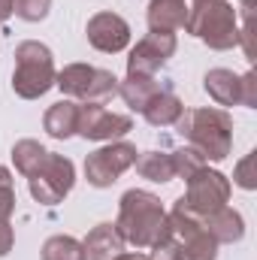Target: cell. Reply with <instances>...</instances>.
I'll use <instances>...</instances> for the list:
<instances>
[{
  "label": "cell",
  "mask_w": 257,
  "mask_h": 260,
  "mask_svg": "<svg viewBox=\"0 0 257 260\" xmlns=\"http://www.w3.org/2000/svg\"><path fill=\"white\" fill-rule=\"evenodd\" d=\"M12 15V0H0V24Z\"/></svg>",
  "instance_id": "obj_29"
},
{
  "label": "cell",
  "mask_w": 257,
  "mask_h": 260,
  "mask_svg": "<svg viewBox=\"0 0 257 260\" xmlns=\"http://www.w3.org/2000/svg\"><path fill=\"white\" fill-rule=\"evenodd\" d=\"M185 18H188V0H151L145 12L148 30L157 34H176L179 27H185Z\"/></svg>",
  "instance_id": "obj_13"
},
{
  "label": "cell",
  "mask_w": 257,
  "mask_h": 260,
  "mask_svg": "<svg viewBox=\"0 0 257 260\" xmlns=\"http://www.w3.org/2000/svg\"><path fill=\"white\" fill-rule=\"evenodd\" d=\"M145 260H182V245H179V239L173 236V227L151 245V254Z\"/></svg>",
  "instance_id": "obj_24"
},
{
  "label": "cell",
  "mask_w": 257,
  "mask_h": 260,
  "mask_svg": "<svg viewBox=\"0 0 257 260\" xmlns=\"http://www.w3.org/2000/svg\"><path fill=\"white\" fill-rule=\"evenodd\" d=\"M173 154V167H176V179H191L197 170H203L209 160L197 151V148H191V145H185V148H179V151H170Z\"/></svg>",
  "instance_id": "obj_22"
},
{
  "label": "cell",
  "mask_w": 257,
  "mask_h": 260,
  "mask_svg": "<svg viewBox=\"0 0 257 260\" xmlns=\"http://www.w3.org/2000/svg\"><path fill=\"white\" fill-rule=\"evenodd\" d=\"M182 112H185V103H182L170 88H160V91L148 100V106L142 109V118H145L151 127H170V124H176V121L182 118Z\"/></svg>",
  "instance_id": "obj_17"
},
{
  "label": "cell",
  "mask_w": 257,
  "mask_h": 260,
  "mask_svg": "<svg viewBox=\"0 0 257 260\" xmlns=\"http://www.w3.org/2000/svg\"><path fill=\"white\" fill-rule=\"evenodd\" d=\"M136 145L133 142H109L97 151H91L85 157V179L94 188H109L121 179V173H127L136 164Z\"/></svg>",
  "instance_id": "obj_8"
},
{
  "label": "cell",
  "mask_w": 257,
  "mask_h": 260,
  "mask_svg": "<svg viewBox=\"0 0 257 260\" xmlns=\"http://www.w3.org/2000/svg\"><path fill=\"white\" fill-rule=\"evenodd\" d=\"M76 185V167L73 160L64 157V154H55L49 151L46 160L27 176V188H30V197L43 206H58Z\"/></svg>",
  "instance_id": "obj_6"
},
{
  "label": "cell",
  "mask_w": 257,
  "mask_h": 260,
  "mask_svg": "<svg viewBox=\"0 0 257 260\" xmlns=\"http://www.w3.org/2000/svg\"><path fill=\"white\" fill-rule=\"evenodd\" d=\"M55 88H61L70 100L82 103H103L112 94H118V79L109 70L91 64H67L55 76Z\"/></svg>",
  "instance_id": "obj_5"
},
{
  "label": "cell",
  "mask_w": 257,
  "mask_h": 260,
  "mask_svg": "<svg viewBox=\"0 0 257 260\" xmlns=\"http://www.w3.org/2000/svg\"><path fill=\"white\" fill-rule=\"evenodd\" d=\"M49 9H52V0H12V12L21 21H30V24L43 21L49 15Z\"/></svg>",
  "instance_id": "obj_23"
},
{
  "label": "cell",
  "mask_w": 257,
  "mask_h": 260,
  "mask_svg": "<svg viewBox=\"0 0 257 260\" xmlns=\"http://www.w3.org/2000/svg\"><path fill=\"white\" fill-rule=\"evenodd\" d=\"M251 167H254V151H251V154H245V157L236 164V173H233L236 185H239V188H245V191H254V185H257V176L251 173Z\"/></svg>",
  "instance_id": "obj_26"
},
{
  "label": "cell",
  "mask_w": 257,
  "mask_h": 260,
  "mask_svg": "<svg viewBox=\"0 0 257 260\" xmlns=\"http://www.w3.org/2000/svg\"><path fill=\"white\" fill-rule=\"evenodd\" d=\"M176 130L185 136V142L197 148L206 160H224L233 148V115L218 106L188 109L176 121Z\"/></svg>",
  "instance_id": "obj_2"
},
{
  "label": "cell",
  "mask_w": 257,
  "mask_h": 260,
  "mask_svg": "<svg viewBox=\"0 0 257 260\" xmlns=\"http://www.w3.org/2000/svg\"><path fill=\"white\" fill-rule=\"evenodd\" d=\"M179 43L176 34H157L148 30L127 55V76H154L160 67L176 55Z\"/></svg>",
  "instance_id": "obj_10"
},
{
  "label": "cell",
  "mask_w": 257,
  "mask_h": 260,
  "mask_svg": "<svg viewBox=\"0 0 257 260\" xmlns=\"http://www.w3.org/2000/svg\"><path fill=\"white\" fill-rule=\"evenodd\" d=\"M76 124H79V103L76 100H58L43 115V130L52 139H70V136H76Z\"/></svg>",
  "instance_id": "obj_16"
},
{
  "label": "cell",
  "mask_w": 257,
  "mask_h": 260,
  "mask_svg": "<svg viewBox=\"0 0 257 260\" xmlns=\"http://www.w3.org/2000/svg\"><path fill=\"white\" fill-rule=\"evenodd\" d=\"M130 130H133V118L130 115L109 112L103 103H79L76 133L82 139H91V142H115V139H121Z\"/></svg>",
  "instance_id": "obj_9"
},
{
  "label": "cell",
  "mask_w": 257,
  "mask_h": 260,
  "mask_svg": "<svg viewBox=\"0 0 257 260\" xmlns=\"http://www.w3.org/2000/svg\"><path fill=\"white\" fill-rule=\"evenodd\" d=\"M157 91H160V85L154 76H127L124 82H118V94L133 112H142Z\"/></svg>",
  "instance_id": "obj_19"
},
{
  "label": "cell",
  "mask_w": 257,
  "mask_h": 260,
  "mask_svg": "<svg viewBox=\"0 0 257 260\" xmlns=\"http://www.w3.org/2000/svg\"><path fill=\"white\" fill-rule=\"evenodd\" d=\"M88 43L97 49V52H106V55H118L130 46V24L118 15V12H97L88 18Z\"/></svg>",
  "instance_id": "obj_11"
},
{
  "label": "cell",
  "mask_w": 257,
  "mask_h": 260,
  "mask_svg": "<svg viewBox=\"0 0 257 260\" xmlns=\"http://www.w3.org/2000/svg\"><path fill=\"white\" fill-rule=\"evenodd\" d=\"M115 230L121 233V239L136 248H151L167 230V209L160 206V197L142 188H130L118 200V218H115Z\"/></svg>",
  "instance_id": "obj_1"
},
{
  "label": "cell",
  "mask_w": 257,
  "mask_h": 260,
  "mask_svg": "<svg viewBox=\"0 0 257 260\" xmlns=\"http://www.w3.org/2000/svg\"><path fill=\"white\" fill-rule=\"evenodd\" d=\"M242 79L233 73V70H224V67H215L203 76V91L218 103V106H239L242 100Z\"/></svg>",
  "instance_id": "obj_12"
},
{
  "label": "cell",
  "mask_w": 257,
  "mask_h": 260,
  "mask_svg": "<svg viewBox=\"0 0 257 260\" xmlns=\"http://www.w3.org/2000/svg\"><path fill=\"white\" fill-rule=\"evenodd\" d=\"M46 154H49V148L40 145L37 139H18V142L12 145V164H15V170H18L24 179L46 160Z\"/></svg>",
  "instance_id": "obj_20"
},
{
  "label": "cell",
  "mask_w": 257,
  "mask_h": 260,
  "mask_svg": "<svg viewBox=\"0 0 257 260\" xmlns=\"http://www.w3.org/2000/svg\"><path fill=\"white\" fill-rule=\"evenodd\" d=\"M15 212V185H12V173L6 167H0V218L9 221V215Z\"/></svg>",
  "instance_id": "obj_25"
},
{
  "label": "cell",
  "mask_w": 257,
  "mask_h": 260,
  "mask_svg": "<svg viewBox=\"0 0 257 260\" xmlns=\"http://www.w3.org/2000/svg\"><path fill=\"white\" fill-rule=\"evenodd\" d=\"M136 173L154 185H167L176 179V167H173V154L170 151H139L136 154Z\"/></svg>",
  "instance_id": "obj_18"
},
{
  "label": "cell",
  "mask_w": 257,
  "mask_h": 260,
  "mask_svg": "<svg viewBox=\"0 0 257 260\" xmlns=\"http://www.w3.org/2000/svg\"><path fill=\"white\" fill-rule=\"evenodd\" d=\"M12 245H15V230L6 218H0V257H6L12 251Z\"/></svg>",
  "instance_id": "obj_28"
},
{
  "label": "cell",
  "mask_w": 257,
  "mask_h": 260,
  "mask_svg": "<svg viewBox=\"0 0 257 260\" xmlns=\"http://www.w3.org/2000/svg\"><path fill=\"white\" fill-rule=\"evenodd\" d=\"M124 245L127 242L121 239V233L115 230V224H97L85 236V242H82L85 260H115L124 251Z\"/></svg>",
  "instance_id": "obj_14"
},
{
  "label": "cell",
  "mask_w": 257,
  "mask_h": 260,
  "mask_svg": "<svg viewBox=\"0 0 257 260\" xmlns=\"http://www.w3.org/2000/svg\"><path fill=\"white\" fill-rule=\"evenodd\" d=\"M115 260H145V257H142V254H133V251H121Z\"/></svg>",
  "instance_id": "obj_30"
},
{
  "label": "cell",
  "mask_w": 257,
  "mask_h": 260,
  "mask_svg": "<svg viewBox=\"0 0 257 260\" xmlns=\"http://www.w3.org/2000/svg\"><path fill=\"white\" fill-rule=\"evenodd\" d=\"M230 191H233V188H230V179H227L224 173L203 167V170H197L191 179H188L185 197H179V200L185 203V209H188L191 215L206 218V215L218 212L221 206H227Z\"/></svg>",
  "instance_id": "obj_7"
},
{
  "label": "cell",
  "mask_w": 257,
  "mask_h": 260,
  "mask_svg": "<svg viewBox=\"0 0 257 260\" xmlns=\"http://www.w3.org/2000/svg\"><path fill=\"white\" fill-rule=\"evenodd\" d=\"M185 30L206 43L212 52H227L239 46V15L230 0H194L188 6Z\"/></svg>",
  "instance_id": "obj_3"
},
{
  "label": "cell",
  "mask_w": 257,
  "mask_h": 260,
  "mask_svg": "<svg viewBox=\"0 0 257 260\" xmlns=\"http://www.w3.org/2000/svg\"><path fill=\"white\" fill-rule=\"evenodd\" d=\"M55 55L46 43L27 40L15 46V70H12V91L21 100H40L46 91L55 88Z\"/></svg>",
  "instance_id": "obj_4"
},
{
  "label": "cell",
  "mask_w": 257,
  "mask_h": 260,
  "mask_svg": "<svg viewBox=\"0 0 257 260\" xmlns=\"http://www.w3.org/2000/svg\"><path fill=\"white\" fill-rule=\"evenodd\" d=\"M43 260H85V248L76 236H67V233H58V236H49L46 245H43Z\"/></svg>",
  "instance_id": "obj_21"
},
{
  "label": "cell",
  "mask_w": 257,
  "mask_h": 260,
  "mask_svg": "<svg viewBox=\"0 0 257 260\" xmlns=\"http://www.w3.org/2000/svg\"><path fill=\"white\" fill-rule=\"evenodd\" d=\"M242 79V100H239V106H248V109H254L257 106V76H254V70H248L245 76H239Z\"/></svg>",
  "instance_id": "obj_27"
},
{
  "label": "cell",
  "mask_w": 257,
  "mask_h": 260,
  "mask_svg": "<svg viewBox=\"0 0 257 260\" xmlns=\"http://www.w3.org/2000/svg\"><path fill=\"white\" fill-rule=\"evenodd\" d=\"M203 224H206V230L215 236L218 245H224V242L233 245V242H239V239L245 236V221H242V215H239L236 209H230V206H221L218 212L206 215Z\"/></svg>",
  "instance_id": "obj_15"
}]
</instances>
